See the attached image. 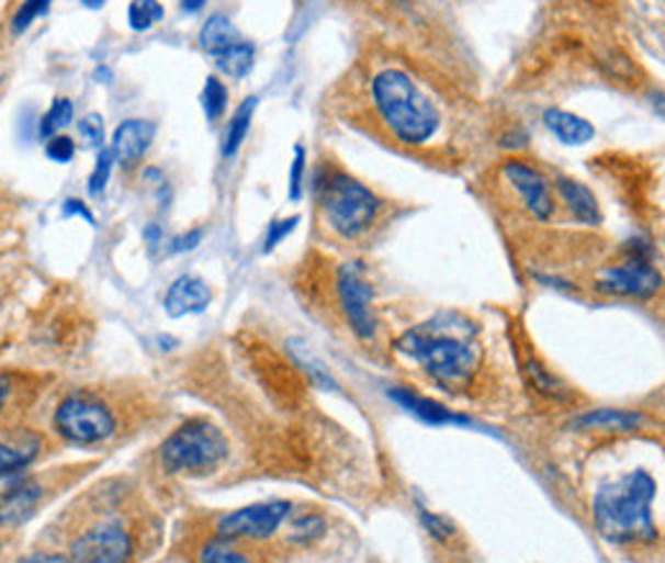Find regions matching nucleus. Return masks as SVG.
I'll use <instances>...</instances> for the list:
<instances>
[{
	"instance_id": "f257e3e1",
	"label": "nucleus",
	"mask_w": 665,
	"mask_h": 563,
	"mask_svg": "<svg viewBox=\"0 0 665 563\" xmlns=\"http://www.w3.org/2000/svg\"><path fill=\"white\" fill-rule=\"evenodd\" d=\"M658 484L647 472H632L607 484L594 497V522L609 543H651L658 538L653 522V499Z\"/></svg>"
},
{
	"instance_id": "f03ea898",
	"label": "nucleus",
	"mask_w": 665,
	"mask_h": 563,
	"mask_svg": "<svg viewBox=\"0 0 665 563\" xmlns=\"http://www.w3.org/2000/svg\"><path fill=\"white\" fill-rule=\"evenodd\" d=\"M371 95L382 121L399 144L422 146L440 128V113L413 77L402 69H384L371 82Z\"/></svg>"
},
{
	"instance_id": "7ed1b4c3",
	"label": "nucleus",
	"mask_w": 665,
	"mask_h": 563,
	"mask_svg": "<svg viewBox=\"0 0 665 563\" xmlns=\"http://www.w3.org/2000/svg\"><path fill=\"white\" fill-rule=\"evenodd\" d=\"M397 351L415 359L432 380L443 387H459L466 384L474 374L476 357L471 344L461 341L451 334H438L430 326L413 328L397 341Z\"/></svg>"
},
{
	"instance_id": "20e7f679",
	"label": "nucleus",
	"mask_w": 665,
	"mask_h": 563,
	"mask_svg": "<svg viewBox=\"0 0 665 563\" xmlns=\"http://www.w3.org/2000/svg\"><path fill=\"white\" fill-rule=\"evenodd\" d=\"M318 195L330 230H336L343 238L367 234L371 223L376 221L379 207H382L367 184H361L351 174L338 172V169H332L318 182Z\"/></svg>"
},
{
	"instance_id": "39448f33",
	"label": "nucleus",
	"mask_w": 665,
	"mask_h": 563,
	"mask_svg": "<svg viewBox=\"0 0 665 563\" xmlns=\"http://www.w3.org/2000/svg\"><path fill=\"white\" fill-rule=\"evenodd\" d=\"M169 474H207L228 459V438L207 420H188L167 438L159 451Z\"/></svg>"
},
{
	"instance_id": "423d86ee",
	"label": "nucleus",
	"mask_w": 665,
	"mask_h": 563,
	"mask_svg": "<svg viewBox=\"0 0 665 563\" xmlns=\"http://www.w3.org/2000/svg\"><path fill=\"white\" fill-rule=\"evenodd\" d=\"M115 415L105 403L88 395H69L54 413V428L77 446H92L115 433Z\"/></svg>"
},
{
	"instance_id": "0eeeda50",
	"label": "nucleus",
	"mask_w": 665,
	"mask_h": 563,
	"mask_svg": "<svg viewBox=\"0 0 665 563\" xmlns=\"http://www.w3.org/2000/svg\"><path fill=\"white\" fill-rule=\"evenodd\" d=\"M338 300L343 307L348 326L361 341H371L376 334V318L374 307H371V288L363 280V272L359 264H343L338 269Z\"/></svg>"
},
{
	"instance_id": "6e6552de",
	"label": "nucleus",
	"mask_w": 665,
	"mask_h": 563,
	"mask_svg": "<svg viewBox=\"0 0 665 563\" xmlns=\"http://www.w3.org/2000/svg\"><path fill=\"white\" fill-rule=\"evenodd\" d=\"M661 272L651 261L630 259L622 267L601 269L597 277V290L605 292V295L645 300L661 290Z\"/></svg>"
},
{
	"instance_id": "1a4fd4ad",
	"label": "nucleus",
	"mask_w": 665,
	"mask_h": 563,
	"mask_svg": "<svg viewBox=\"0 0 665 563\" xmlns=\"http://www.w3.org/2000/svg\"><path fill=\"white\" fill-rule=\"evenodd\" d=\"M290 510L292 505L282 503V499L244 507V510L226 515V518L221 520L218 533L223 538H253V541H261V538L274 536L277 530H280L282 522L288 520Z\"/></svg>"
},
{
	"instance_id": "9d476101",
	"label": "nucleus",
	"mask_w": 665,
	"mask_h": 563,
	"mask_svg": "<svg viewBox=\"0 0 665 563\" xmlns=\"http://www.w3.org/2000/svg\"><path fill=\"white\" fill-rule=\"evenodd\" d=\"M131 551H134V543H131V536L119 522H103V526L90 528L88 533L75 538L72 549H69L75 561L88 563L126 561Z\"/></svg>"
},
{
	"instance_id": "9b49d317",
	"label": "nucleus",
	"mask_w": 665,
	"mask_h": 563,
	"mask_svg": "<svg viewBox=\"0 0 665 563\" xmlns=\"http://www.w3.org/2000/svg\"><path fill=\"white\" fill-rule=\"evenodd\" d=\"M501 172L509 180V184L520 192V198L525 200V207L536 215L538 221H548L555 211L553 205V195H551V182L545 180V174L540 172L538 167L528 165V161L520 159H509L501 167Z\"/></svg>"
},
{
	"instance_id": "f8f14e48",
	"label": "nucleus",
	"mask_w": 665,
	"mask_h": 563,
	"mask_svg": "<svg viewBox=\"0 0 665 563\" xmlns=\"http://www.w3.org/2000/svg\"><path fill=\"white\" fill-rule=\"evenodd\" d=\"M157 136V126L151 121H142V119H131L123 121L113 134V157L119 165L123 167H134L144 159V154L149 151V146Z\"/></svg>"
},
{
	"instance_id": "ddd939ff",
	"label": "nucleus",
	"mask_w": 665,
	"mask_h": 563,
	"mask_svg": "<svg viewBox=\"0 0 665 563\" xmlns=\"http://www.w3.org/2000/svg\"><path fill=\"white\" fill-rule=\"evenodd\" d=\"M211 288L205 280H200L195 274H182L177 277L169 288L165 297V307L169 318H182V315L203 313L211 305Z\"/></svg>"
},
{
	"instance_id": "4468645a",
	"label": "nucleus",
	"mask_w": 665,
	"mask_h": 563,
	"mask_svg": "<svg viewBox=\"0 0 665 563\" xmlns=\"http://www.w3.org/2000/svg\"><path fill=\"white\" fill-rule=\"evenodd\" d=\"M390 397L399 407H405L407 413H413L415 418H420L422 423H430V426H471L469 418L451 413L446 405H440L430 397L417 395V392H413V390L394 387V390H390Z\"/></svg>"
},
{
	"instance_id": "2eb2a0df",
	"label": "nucleus",
	"mask_w": 665,
	"mask_h": 563,
	"mask_svg": "<svg viewBox=\"0 0 665 563\" xmlns=\"http://www.w3.org/2000/svg\"><path fill=\"white\" fill-rule=\"evenodd\" d=\"M543 121H545L548 131H551V134L566 146H584V144H589L594 136H597V131H594L589 121L582 119V115H576V113L561 111V108H548Z\"/></svg>"
},
{
	"instance_id": "dca6fc26",
	"label": "nucleus",
	"mask_w": 665,
	"mask_h": 563,
	"mask_svg": "<svg viewBox=\"0 0 665 563\" xmlns=\"http://www.w3.org/2000/svg\"><path fill=\"white\" fill-rule=\"evenodd\" d=\"M555 188H559V195L563 198V203H566L568 213L574 215L578 223H584V226H599V203L586 184L568 180V177H559Z\"/></svg>"
},
{
	"instance_id": "f3484780",
	"label": "nucleus",
	"mask_w": 665,
	"mask_h": 563,
	"mask_svg": "<svg viewBox=\"0 0 665 563\" xmlns=\"http://www.w3.org/2000/svg\"><path fill=\"white\" fill-rule=\"evenodd\" d=\"M38 453V438L29 433L0 436V476L21 472Z\"/></svg>"
},
{
	"instance_id": "a211bd4d",
	"label": "nucleus",
	"mask_w": 665,
	"mask_h": 563,
	"mask_svg": "<svg viewBox=\"0 0 665 563\" xmlns=\"http://www.w3.org/2000/svg\"><path fill=\"white\" fill-rule=\"evenodd\" d=\"M244 42L241 34H238V29L230 23L228 15L215 13L203 23V29H200V46L211 54V57H218L221 52L230 49V46Z\"/></svg>"
},
{
	"instance_id": "6ab92c4d",
	"label": "nucleus",
	"mask_w": 665,
	"mask_h": 563,
	"mask_svg": "<svg viewBox=\"0 0 665 563\" xmlns=\"http://www.w3.org/2000/svg\"><path fill=\"white\" fill-rule=\"evenodd\" d=\"M645 423V418L640 413L632 410H612V407H605V410H594L586 413L582 418L574 420V428H607V430H617V433H628V430H635Z\"/></svg>"
},
{
	"instance_id": "aec40b11",
	"label": "nucleus",
	"mask_w": 665,
	"mask_h": 563,
	"mask_svg": "<svg viewBox=\"0 0 665 563\" xmlns=\"http://www.w3.org/2000/svg\"><path fill=\"white\" fill-rule=\"evenodd\" d=\"M42 497V489L34 484H21L0 497V526H11V522L26 520Z\"/></svg>"
},
{
	"instance_id": "412c9836",
	"label": "nucleus",
	"mask_w": 665,
	"mask_h": 563,
	"mask_svg": "<svg viewBox=\"0 0 665 563\" xmlns=\"http://www.w3.org/2000/svg\"><path fill=\"white\" fill-rule=\"evenodd\" d=\"M288 351H290V357L295 359V364L300 369H305V374L311 376V382L315 384V387H320V390H338V384L330 376L326 364H323V361L318 357H315V353L311 349H307V346L303 341L292 338V341H288Z\"/></svg>"
},
{
	"instance_id": "4be33fe9",
	"label": "nucleus",
	"mask_w": 665,
	"mask_h": 563,
	"mask_svg": "<svg viewBox=\"0 0 665 563\" xmlns=\"http://www.w3.org/2000/svg\"><path fill=\"white\" fill-rule=\"evenodd\" d=\"M253 111H257V98H249L246 103L238 108L230 119L226 136H223V157H236L238 149H241L246 142V134H249Z\"/></svg>"
},
{
	"instance_id": "5701e85b",
	"label": "nucleus",
	"mask_w": 665,
	"mask_h": 563,
	"mask_svg": "<svg viewBox=\"0 0 665 563\" xmlns=\"http://www.w3.org/2000/svg\"><path fill=\"white\" fill-rule=\"evenodd\" d=\"M213 59L223 75L234 77V80H241V77L249 75L253 67V46L249 42H238Z\"/></svg>"
},
{
	"instance_id": "b1692460",
	"label": "nucleus",
	"mask_w": 665,
	"mask_h": 563,
	"mask_svg": "<svg viewBox=\"0 0 665 563\" xmlns=\"http://www.w3.org/2000/svg\"><path fill=\"white\" fill-rule=\"evenodd\" d=\"M75 119V108L67 98H57L52 103L49 111L44 113V119L38 121V136L42 138H52L57 136L61 128H67Z\"/></svg>"
},
{
	"instance_id": "393cba45",
	"label": "nucleus",
	"mask_w": 665,
	"mask_h": 563,
	"mask_svg": "<svg viewBox=\"0 0 665 563\" xmlns=\"http://www.w3.org/2000/svg\"><path fill=\"white\" fill-rule=\"evenodd\" d=\"M161 19H165V5L159 0H131L128 26L134 31H149Z\"/></svg>"
},
{
	"instance_id": "a878e982",
	"label": "nucleus",
	"mask_w": 665,
	"mask_h": 563,
	"mask_svg": "<svg viewBox=\"0 0 665 563\" xmlns=\"http://www.w3.org/2000/svg\"><path fill=\"white\" fill-rule=\"evenodd\" d=\"M228 108V88L218 77H207L203 88V111L207 121H218Z\"/></svg>"
},
{
	"instance_id": "bb28decb",
	"label": "nucleus",
	"mask_w": 665,
	"mask_h": 563,
	"mask_svg": "<svg viewBox=\"0 0 665 563\" xmlns=\"http://www.w3.org/2000/svg\"><path fill=\"white\" fill-rule=\"evenodd\" d=\"M52 0H23L19 11L13 15V34H21V31H26L31 23H34L38 15H44L49 11Z\"/></svg>"
},
{
	"instance_id": "cd10ccee",
	"label": "nucleus",
	"mask_w": 665,
	"mask_h": 563,
	"mask_svg": "<svg viewBox=\"0 0 665 563\" xmlns=\"http://www.w3.org/2000/svg\"><path fill=\"white\" fill-rule=\"evenodd\" d=\"M77 131H80V138L90 146V149H100L105 142V121L103 115L98 113L84 115V119L77 123Z\"/></svg>"
},
{
	"instance_id": "c85d7f7f",
	"label": "nucleus",
	"mask_w": 665,
	"mask_h": 563,
	"mask_svg": "<svg viewBox=\"0 0 665 563\" xmlns=\"http://www.w3.org/2000/svg\"><path fill=\"white\" fill-rule=\"evenodd\" d=\"M113 151L111 149H100L98 154V165L90 174V195H103L108 180H111V169H113Z\"/></svg>"
},
{
	"instance_id": "c756f323",
	"label": "nucleus",
	"mask_w": 665,
	"mask_h": 563,
	"mask_svg": "<svg viewBox=\"0 0 665 563\" xmlns=\"http://www.w3.org/2000/svg\"><path fill=\"white\" fill-rule=\"evenodd\" d=\"M323 530H326V522L323 518H315V515H305V518H300L292 522V541L297 543H311L315 538L323 536Z\"/></svg>"
},
{
	"instance_id": "7c9ffc66",
	"label": "nucleus",
	"mask_w": 665,
	"mask_h": 563,
	"mask_svg": "<svg viewBox=\"0 0 665 563\" xmlns=\"http://www.w3.org/2000/svg\"><path fill=\"white\" fill-rule=\"evenodd\" d=\"M75 142L69 136H52L46 138V157L52 161H57V165H67V161L75 159Z\"/></svg>"
},
{
	"instance_id": "2f4dec72",
	"label": "nucleus",
	"mask_w": 665,
	"mask_h": 563,
	"mask_svg": "<svg viewBox=\"0 0 665 563\" xmlns=\"http://www.w3.org/2000/svg\"><path fill=\"white\" fill-rule=\"evenodd\" d=\"M300 223V215H292V218H284V221H277L269 226V234L264 238V254L274 251L277 246H280L284 238H288L292 230H295V226Z\"/></svg>"
},
{
	"instance_id": "473e14b6",
	"label": "nucleus",
	"mask_w": 665,
	"mask_h": 563,
	"mask_svg": "<svg viewBox=\"0 0 665 563\" xmlns=\"http://www.w3.org/2000/svg\"><path fill=\"white\" fill-rule=\"evenodd\" d=\"M528 374L532 376V384H536V387H538L540 392H545V395H551V397H563V390H561L559 380H555V376L548 374L545 369L538 364V361H530Z\"/></svg>"
},
{
	"instance_id": "72a5a7b5",
	"label": "nucleus",
	"mask_w": 665,
	"mask_h": 563,
	"mask_svg": "<svg viewBox=\"0 0 665 563\" xmlns=\"http://www.w3.org/2000/svg\"><path fill=\"white\" fill-rule=\"evenodd\" d=\"M305 161H307V154L303 146H295V161H292V172H290V198L292 200H300L303 198V180H305Z\"/></svg>"
},
{
	"instance_id": "f704fd0d",
	"label": "nucleus",
	"mask_w": 665,
	"mask_h": 563,
	"mask_svg": "<svg viewBox=\"0 0 665 563\" xmlns=\"http://www.w3.org/2000/svg\"><path fill=\"white\" fill-rule=\"evenodd\" d=\"M21 395V376L0 374V415L8 413V407Z\"/></svg>"
},
{
	"instance_id": "c9c22d12",
	"label": "nucleus",
	"mask_w": 665,
	"mask_h": 563,
	"mask_svg": "<svg viewBox=\"0 0 665 563\" xmlns=\"http://www.w3.org/2000/svg\"><path fill=\"white\" fill-rule=\"evenodd\" d=\"M203 561H218V563H223V561H228V563H244L246 561V556L244 553H236L234 549H228L226 543L223 541H215V543H211V545H205V551H203V556H200Z\"/></svg>"
},
{
	"instance_id": "e433bc0d",
	"label": "nucleus",
	"mask_w": 665,
	"mask_h": 563,
	"mask_svg": "<svg viewBox=\"0 0 665 563\" xmlns=\"http://www.w3.org/2000/svg\"><path fill=\"white\" fill-rule=\"evenodd\" d=\"M420 520H422V526L430 530V536L438 538V541H448V538L453 536V526H448V522L443 518H438V515L422 510Z\"/></svg>"
},
{
	"instance_id": "4c0bfd02",
	"label": "nucleus",
	"mask_w": 665,
	"mask_h": 563,
	"mask_svg": "<svg viewBox=\"0 0 665 563\" xmlns=\"http://www.w3.org/2000/svg\"><path fill=\"white\" fill-rule=\"evenodd\" d=\"M200 241H203V230H190V234H184V236H180V238H174L172 241V251H192L195 249V246H200Z\"/></svg>"
},
{
	"instance_id": "58836bf2",
	"label": "nucleus",
	"mask_w": 665,
	"mask_h": 563,
	"mask_svg": "<svg viewBox=\"0 0 665 563\" xmlns=\"http://www.w3.org/2000/svg\"><path fill=\"white\" fill-rule=\"evenodd\" d=\"M65 215L69 218V215H82L84 221L90 223V226H95V218H92V213L88 211V205L80 203V200H67L65 203Z\"/></svg>"
},
{
	"instance_id": "ea45409f",
	"label": "nucleus",
	"mask_w": 665,
	"mask_h": 563,
	"mask_svg": "<svg viewBox=\"0 0 665 563\" xmlns=\"http://www.w3.org/2000/svg\"><path fill=\"white\" fill-rule=\"evenodd\" d=\"M205 3L207 0H180V8L184 13H198Z\"/></svg>"
},
{
	"instance_id": "a19ab883",
	"label": "nucleus",
	"mask_w": 665,
	"mask_h": 563,
	"mask_svg": "<svg viewBox=\"0 0 665 563\" xmlns=\"http://www.w3.org/2000/svg\"><path fill=\"white\" fill-rule=\"evenodd\" d=\"M80 3L88 5V8H100V5L105 3V0H80Z\"/></svg>"
}]
</instances>
